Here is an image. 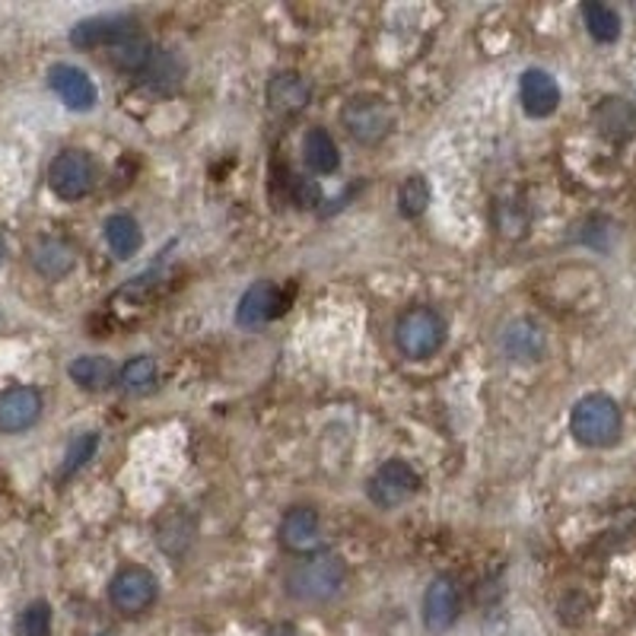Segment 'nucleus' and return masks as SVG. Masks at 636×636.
Here are the masks:
<instances>
[{"instance_id": "11", "label": "nucleus", "mask_w": 636, "mask_h": 636, "mask_svg": "<svg viewBox=\"0 0 636 636\" xmlns=\"http://www.w3.org/2000/svg\"><path fill=\"white\" fill-rule=\"evenodd\" d=\"M459 611H462L459 585L449 576L430 582V589L423 595V624H427V630L430 634H445L459 621Z\"/></svg>"}, {"instance_id": "8", "label": "nucleus", "mask_w": 636, "mask_h": 636, "mask_svg": "<svg viewBox=\"0 0 636 636\" xmlns=\"http://www.w3.org/2000/svg\"><path fill=\"white\" fill-rule=\"evenodd\" d=\"M499 347L513 363H538L548 354V334L531 319H513L499 334Z\"/></svg>"}, {"instance_id": "6", "label": "nucleus", "mask_w": 636, "mask_h": 636, "mask_svg": "<svg viewBox=\"0 0 636 636\" xmlns=\"http://www.w3.org/2000/svg\"><path fill=\"white\" fill-rule=\"evenodd\" d=\"M417 487H420V474H417L408 462L391 459V462H386L382 468L369 477L366 494H369V499H373L376 506L395 509V506H401V503H408V499L414 497Z\"/></svg>"}, {"instance_id": "20", "label": "nucleus", "mask_w": 636, "mask_h": 636, "mask_svg": "<svg viewBox=\"0 0 636 636\" xmlns=\"http://www.w3.org/2000/svg\"><path fill=\"white\" fill-rule=\"evenodd\" d=\"M268 103L271 109L283 111V115H293L309 103V84H305L300 74H280L268 84Z\"/></svg>"}, {"instance_id": "17", "label": "nucleus", "mask_w": 636, "mask_h": 636, "mask_svg": "<svg viewBox=\"0 0 636 636\" xmlns=\"http://www.w3.org/2000/svg\"><path fill=\"white\" fill-rule=\"evenodd\" d=\"M32 268L48 280H61L77 268V251L64 239H42L32 246Z\"/></svg>"}, {"instance_id": "12", "label": "nucleus", "mask_w": 636, "mask_h": 636, "mask_svg": "<svg viewBox=\"0 0 636 636\" xmlns=\"http://www.w3.org/2000/svg\"><path fill=\"white\" fill-rule=\"evenodd\" d=\"M48 84H52V89L57 93V99L74 111L93 109L96 99H99L96 84L86 77L80 67H74V64H55V67L48 71Z\"/></svg>"}, {"instance_id": "4", "label": "nucleus", "mask_w": 636, "mask_h": 636, "mask_svg": "<svg viewBox=\"0 0 636 636\" xmlns=\"http://www.w3.org/2000/svg\"><path fill=\"white\" fill-rule=\"evenodd\" d=\"M48 185L61 201H80L96 185V166L84 150H64L48 166Z\"/></svg>"}, {"instance_id": "15", "label": "nucleus", "mask_w": 636, "mask_h": 636, "mask_svg": "<svg viewBox=\"0 0 636 636\" xmlns=\"http://www.w3.org/2000/svg\"><path fill=\"white\" fill-rule=\"evenodd\" d=\"M592 118H595L599 134L614 140V143H624V140H630L636 134V106L627 103V99H621V96L602 99L595 106V111H592Z\"/></svg>"}, {"instance_id": "27", "label": "nucleus", "mask_w": 636, "mask_h": 636, "mask_svg": "<svg viewBox=\"0 0 636 636\" xmlns=\"http://www.w3.org/2000/svg\"><path fill=\"white\" fill-rule=\"evenodd\" d=\"M20 636H52V605L32 602L20 614Z\"/></svg>"}, {"instance_id": "2", "label": "nucleus", "mask_w": 636, "mask_h": 636, "mask_svg": "<svg viewBox=\"0 0 636 636\" xmlns=\"http://www.w3.org/2000/svg\"><path fill=\"white\" fill-rule=\"evenodd\" d=\"M395 344L408 360H427L445 344L443 315L430 305H414L395 322Z\"/></svg>"}, {"instance_id": "32", "label": "nucleus", "mask_w": 636, "mask_h": 636, "mask_svg": "<svg viewBox=\"0 0 636 636\" xmlns=\"http://www.w3.org/2000/svg\"><path fill=\"white\" fill-rule=\"evenodd\" d=\"M103 636H109V634H103Z\"/></svg>"}, {"instance_id": "30", "label": "nucleus", "mask_w": 636, "mask_h": 636, "mask_svg": "<svg viewBox=\"0 0 636 636\" xmlns=\"http://www.w3.org/2000/svg\"><path fill=\"white\" fill-rule=\"evenodd\" d=\"M271 636H300V630H293V627H277Z\"/></svg>"}, {"instance_id": "19", "label": "nucleus", "mask_w": 636, "mask_h": 636, "mask_svg": "<svg viewBox=\"0 0 636 636\" xmlns=\"http://www.w3.org/2000/svg\"><path fill=\"white\" fill-rule=\"evenodd\" d=\"M140 77L157 89H172L182 84L185 77V61L172 48H153V55L147 61V67L140 71Z\"/></svg>"}, {"instance_id": "1", "label": "nucleus", "mask_w": 636, "mask_h": 636, "mask_svg": "<svg viewBox=\"0 0 636 636\" xmlns=\"http://www.w3.org/2000/svg\"><path fill=\"white\" fill-rule=\"evenodd\" d=\"M621 430H624V417L617 401L599 391L580 398L570 414V433L576 436V443L589 449H608L621 440Z\"/></svg>"}, {"instance_id": "26", "label": "nucleus", "mask_w": 636, "mask_h": 636, "mask_svg": "<svg viewBox=\"0 0 636 636\" xmlns=\"http://www.w3.org/2000/svg\"><path fill=\"white\" fill-rule=\"evenodd\" d=\"M427 207H430V182H427L423 175L405 179V185H401V192H398V211H401L408 220H414Z\"/></svg>"}, {"instance_id": "23", "label": "nucleus", "mask_w": 636, "mask_h": 636, "mask_svg": "<svg viewBox=\"0 0 636 636\" xmlns=\"http://www.w3.org/2000/svg\"><path fill=\"white\" fill-rule=\"evenodd\" d=\"M582 23L595 42H605V45L617 42V35H621V17H617V10H611L608 3H585Z\"/></svg>"}, {"instance_id": "21", "label": "nucleus", "mask_w": 636, "mask_h": 636, "mask_svg": "<svg viewBox=\"0 0 636 636\" xmlns=\"http://www.w3.org/2000/svg\"><path fill=\"white\" fill-rule=\"evenodd\" d=\"M67 373L84 391H106L115 382V363L109 357H77Z\"/></svg>"}, {"instance_id": "28", "label": "nucleus", "mask_w": 636, "mask_h": 636, "mask_svg": "<svg viewBox=\"0 0 636 636\" xmlns=\"http://www.w3.org/2000/svg\"><path fill=\"white\" fill-rule=\"evenodd\" d=\"M96 449H99V436L96 433H80V436H74L71 445H67V455H64V474H74V471H80L96 455Z\"/></svg>"}, {"instance_id": "10", "label": "nucleus", "mask_w": 636, "mask_h": 636, "mask_svg": "<svg viewBox=\"0 0 636 636\" xmlns=\"http://www.w3.org/2000/svg\"><path fill=\"white\" fill-rule=\"evenodd\" d=\"M42 417V395L29 386L0 391V433H23Z\"/></svg>"}, {"instance_id": "25", "label": "nucleus", "mask_w": 636, "mask_h": 636, "mask_svg": "<svg viewBox=\"0 0 636 636\" xmlns=\"http://www.w3.org/2000/svg\"><path fill=\"white\" fill-rule=\"evenodd\" d=\"M121 388L143 395L157 386V360L153 357H131V360L121 366Z\"/></svg>"}, {"instance_id": "16", "label": "nucleus", "mask_w": 636, "mask_h": 636, "mask_svg": "<svg viewBox=\"0 0 636 636\" xmlns=\"http://www.w3.org/2000/svg\"><path fill=\"white\" fill-rule=\"evenodd\" d=\"M280 541L293 553H309L322 545V522L315 509H290L280 522Z\"/></svg>"}, {"instance_id": "29", "label": "nucleus", "mask_w": 636, "mask_h": 636, "mask_svg": "<svg viewBox=\"0 0 636 636\" xmlns=\"http://www.w3.org/2000/svg\"><path fill=\"white\" fill-rule=\"evenodd\" d=\"M290 197H293L300 207H315V204H322V188H319L312 179L290 175Z\"/></svg>"}, {"instance_id": "7", "label": "nucleus", "mask_w": 636, "mask_h": 636, "mask_svg": "<svg viewBox=\"0 0 636 636\" xmlns=\"http://www.w3.org/2000/svg\"><path fill=\"white\" fill-rule=\"evenodd\" d=\"M344 125L360 143H379L395 128V109L382 99H357L344 109Z\"/></svg>"}, {"instance_id": "22", "label": "nucleus", "mask_w": 636, "mask_h": 636, "mask_svg": "<svg viewBox=\"0 0 636 636\" xmlns=\"http://www.w3.org/2000/svg\"><path fill=\"white\" fill-rule=\"evenodd\" d=\"M106 242H109V249L118 255V258H131V255H138L140 246H143V233H140V226L134 217H128V214H115L106 223Z\"/></svg>"}, {"instance_id": "24", "label": "nucleus", "mask_w": 636, "mask_h": 636, "mask_svg": "<svg viewBox=\"0 0 636 636\" xmlns=\"http://www.w3.org/2000/svg\"><path fill=\"white\" fill-rule=\"evenodd\" d=\"M150 55H153V45L147 39H138V35L111 45V64L121 67V71H131V74H140L147 67Z\"/></svg>"}, {"instance_id": "14", "label": "nucleus", "mask_w": 636, "mask_h": 636, "mask_svg": "<svg viewBox=\"0 0 636 636\" xmlns=\"http://www.w3.org/2000/svg\"><path fill=\"white\" fill-rule=\"evenodd\" d=\"M519 99H522V109L531 118H548L560 106V86L553 80L548 71L541 67H528L519 80Z\"/></svg>"}, {"instance_id": "3", "label": "nucleus", "mask_w": 636, "mask_h": 636, "mask_svg": "<svg viewBox=\"0 0 636 636\" xmlns=\"http://www.w3.org/2000/svg\"><path fill=\"white\" fill-rule=\"evenodd\" d=\"M347 580V567L337 553H319L290 573V595L300 602H328Z\"/></svg>"}, {"instance_id": "13", "label": "nucleus", "mask_w": 636, "mask_h": 636, "mask_svg": "<svg viewBox=\"0 0 636 636\" xmlns=\"http://www.w3.org/2000/svg\"><path fill=\"white\" fill-rule=\"evenodd\" d=\"M138 35L134 32V20L131 17H93V20H84L77 26L71 29V42L77 48H103V45H118L125 39Z\"/></svg>"}, {"instance_id": "5", "label": "nucleus", "mask_w": 636, "mask_h": 636, "mask_svg": "<svg viewBox=\"0 0 636 636\" xmlns=\"http://www.w3.org/2000/svg\"><path fill=\"white\" fill-rule=\"evenodd\" d=\"M160 582L143 567H121L109 582V599L121 614H140L157 602Z\"/></svg>"}, {"instance_id": "18", "label": "nucleus", "mask_w": 636, "mask_h": 636, "mask_svg": "<svg viewBox=\"0 0 636 636\" xmlns=\"http://www.w3.org/2000/svg\"><path fill=\"white\" fill-rule=\"evenodd\" d=\"M303 160L315 175H332L334 169L341 166V153H337V143H334L332 134L322 131V128L305 131Z\"/></svg>"}, {"instance_id": "31", "label": "nucleus", "mask_w": 636, "mask_h": 636, "mask_svg": "<svg viewBox=\"0 0 636 636\" xmlns=\"http://www.w3.org/2000/svg\"><path fill=\"white\" fill-rule=\"evenodd\" d=\"M3 255H7V239H3V233H0V265H3Z\"/></svg>"}, {"instance_id": "9", "label": "nucleus", "mask_w": 636, "mask_h": 636, "mask_svg": "<svg viewBox=\"0 0 636 636\" xmlns=\"http://www.w3.org/2000/svg\"><path fill=\"white\" fill-rule=\"evenodd\" d=\"M287 309V300L280 297V287L271 280H258L242 293V300L236 305V325L239 328H258L265 322H271Z\"/></svg>"}]
</instances>
